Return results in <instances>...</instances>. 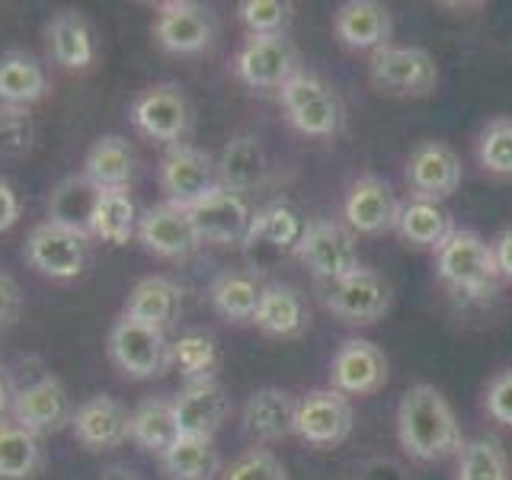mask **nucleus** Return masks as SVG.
I'll use <instances>...</instances> for the list:
<instances>
[{"label": "nucleus", "instance_id": "nucleus-1", "mask_svg": "<svg viewBox=\"0 0 512 480\" xmlns=\"http://www.w3.org/2000/svg\"><path fill=\"white\" fill-rule=\"evenodd\" d=\"M397 442L413 461H442L461 452L464 436L452 404L436 384H413L397 407Z\"/></svg>", "mask_w": 512, "mask_h": 480}, {"label": "nucleus", "instance_id": "nucleus-2", "mask_svg": "<svg viewBox=\"0 0 512 480\" xmlns=\"http://www.w3.org/2000/svg\"><path fill=\"white\" fill-rule=\"evenodd\" d=\"M436 276L448 292L471 301L493 298L503 285L490 244L468 228H455L436 250Z\"/></svg>", "mask_w": 512, "mask_h": 480}, {"label": "nucleus", "instance_id": "nucleus-3", "mask_svg": "<svg viewBox=\"0 0 512 480\" xmlns=\"http://www.w3.org/2000/svg\"><path fill=\"white\" fill-rule=\"evenodd\" d=\"M279 103L288 125L308 138H333L343 125V106L324 77L298 71L279 87Z\"/></svg>", "mask_w": 512, "mask_h": 480}, {"label": "nucleus", "instance_id": "nucleus-4", "mask_svg": "<svg viewBox=\"0 0 512 480\" xmlns=\"http://www.w3.org/2000/svg\"><path fill=\"white\" fill-rule=\"evenodd\" d=\"M317 295L330 314L346 320V324L368 327V324H378V320L391 311L394 288L381 272L362 266L336 282H317Z\"/></svg>", "mask_w": 512, "mask_h": 480}, {"label": "nucleus", "instance_id": "nucleus-5", "mask_svg": "<svg viewBox=\"0 0 512 480\" xmlns=\"http://www.w3.org/2000/svg\"><path fill=\"white\" fill-rule=\"evenodd\" d=\"M301 266L311 269L317 282H336L349 276V272L362 269L359 240L346 224L330 218H314L301 234V244L295 250Z\"/></svg>", "mask_w": 512, "mask_h": 480}, {"label": "nucleus", "instance_id": "nucleus-6", "mask_svg": "<svg viewBox=\"0 0 512 480\" xmlns=\"http://www.w3.org/2000/svg\"><path fill=\"white\" fill-rule=\"evenodd\" d=\"M109 359L125 378L148 381L170 368L167 330H157L132 317H119L109 330Z\"/></svg>", "mask_w": 512, "mask_h": 480}, {"label": "nucleus", "instance_id": "nucleus-7", "mask_svg": "<svg viewBox=\"0 0 512 480\" xmlns=\"http://www.w3.org/2000/svg\"><path fill=\"white\" fill-rule=\"evenodd\" d=\"M372 84L388 96H404V100H420L429 96L439 84V68L426 48L420 45H384L372 55L368 64Z\"/></svg>", "mask_w": 512, "mask_h": 480}, {"label": "nucleus", "instance_id": "nucleus-8", "mask_svg": "<svg viewBox=\"0 0 512 480\" xmlns=\"http://www.w3.org/2000/svg\"><path fill=\"white\" fill-rule=\"evenodd\" d=\"M90 237L77 234L71 228H61L55 221H42L26 234L23 260L29 269L52 282H71L87 266Z\"/></svg>", "mask_w": 512, "mask_h": 480}, {"label": "nucleus", "instance_id": "nucleus-9", "mask_svg": "<svg viewBox=\"0 0 512 480\" xmlns=\"http://www.w3.org/2000/svg\"><path fill=\"white\" fill-rule=\"evenodd\" d=\"M304 228H308V218L292 202H269L260 212H253L250 231L244 237V244H240L250 260V272H260L269 263L295 253Z\"/></svg>", "mask_w": 512, "mask_h": 480}, {"label": "nucleus", "instance_id": "nucleus-10", "mask_svg": "<svg viewBox=\"0 0 512 480\" xmlns=\"http://www.w3.org/2000/svg\"><path fill=\"white\" fill-rule=\"evenodd\" d=\"M231 71L240 84L253 90H279L288 77L301 71L298 48L285 32H279V36H247L231 61Z\"/></svg>", "mask_w": 512, "mask_h": 480}, {"label": "nucleus", "instance_id": "nucleus-11", "mask_svg": "<svg viewBox=\"0 0 512 480\" xmlns=\"http://www.w3.org/2000/svg\"><path fill=\"white\" fill-rule=\"evenodd\" d=\"M128 116H132V125L144 138L167 144V148L170 144H183V138L189 132V122H192L189 100L176 84L144 87L132 100Z\"/></svg>", "mask_w": 512, "mask_h": 480}, {"label": "nucleus", "instance_id": "nucleus-12", "mask_svg": "<svg viewBox=\"0 0 512 480\" xmlns=\"http://www.w3.org/2000/svg\"><path fill=\"white\" fill-rule=\"evenodd\" d=\"M356 413H352L349 397L333 388H314L298 397V420L295 436L311 448H336L349 439Z\"/></svg>", "mask_w": 512, "mask_h": 480}, {"label": "nucleus", "instance_id": "nucleus-13", "mask_svg": "<svg viewBox=\"0 0 512 480\" xmlns=\"http://www.w3.org/2000/svg\"><path fill=\"white\" fill-rule=\"evenodd\" d=\"M189 215L196 221V231L202 237V244L215 247H240L250 231L253 208L247 196L240 192L224 189L221 183L205 192L199 202L189 205Z\"/></svg>", "mask_w": 512, "mask_h": 480}, {"label": "nucleus", "instance_id": "nucleus-14", "mask_svg": "<svg viewBox=\"0 0 512 480\" xmlns=\"http://www.w3.org/2000/svg\"><path fill=\"white\" fill-rule=\"evenodd\" d=\"M151 32L170 55H199L215 42V16L192 0H164L154 13Z\"/></svg>", "mask_w": 512, "mask_h": 480}, {"label": "nucleus", "instance_id": "nucleus-15", "mask_svg": "<svg viewBox=\"0 0 512 480\" xmlns=\"http://www.w3.org/2000/svg\"><path fill=\"white\" fill-rule=\"evenodd\" d=\"M388 356L372 340L349 336L330 359V388L346 397H372L388 384Z\"/></svg>", "mask_w": 512, "mask_h": 480}, {"label": "nucleus", "instance_id": "nucleus-16", "mask_svg": "<svg viewBox=\"0 0 512 480\" xmlns=\"http://www.w3.org/2000/svg\"><path fill=\"white\" fill-rule=\"evenodd\" d=\"M138 240L144 250L160 256V260H189L202 247V237L189 208L173 202H157L144 208L138 218Z\"/></svg>", "mask_w": 512, "mask_h": 480}, {"label": "nucleus", "instance_id": "nucleus-17", "mask_svg": "<svg viewBox=\"0 0 512 480\" xmlns=\"http://www.w3.org/2000/svg\"><path fill=\"white\" fill-rule=\"evenodd\" d=\"M157 180L164 189L167 202L189 208L192 202H199L212 186H218V167L202 148L192 144H170L160 157Z\"/></svg>", "mask_w": 512, "mask_h": 480}, {"label": "nucleus", "instance_id": "nucleus-18", "mask_svg": "<svg viewBox=\"0 0 512 480\" xmlns=\"http://www.w3.org/2000/svg\"><path fill=\"white\" fill-rule=\"evenodd\" d=\"M410 199L442 202L461 186V157L448 141H420L407 157Z\"/></svg>", "mask_w": 512, "mask_h": 480}, {"label": "nucleus", "instance_id": "nucleus-19", "mask_svg": "<svg viewBox=\"0 0 512 480\" xmlns=\"http://www.w3.org/2000/svg\"><path fill=\"white\" fill-rule=\"evenodd\" d=\"M10 420L26 426L29 432H36V436L58 432L64 426H71L74 400L55 375H42L36 381L23 384V388H16Z\"/></svg>", "mask_w": 512, "mask_h": 480}, {"label": "nucleus", "instance_id": "nucleus-20", "mask_svg": "<svg viewBox=\"0 0 512 480\" xmlns=\"http://www.w3.org/2000/svg\"><path fill=\"white\" fill-rule=\"evenodd\" d=\"M71 432L87 452H109L132 439V410L112 394H93L74 407Z\"/></svg>", "mask_w": 512, "mask_h": 480}, {"label": "nucleus", "instance_id": "nucleus-21", "mask_svg": "<svg viewBox=\"0 0 512 480\" xmlns=\"http://www.w3.org/2000/svg\"><path fill=\"white\" fill-rule=\"evenodd\" d=\"M397 215H400L397 192L391 189L388 180H381V176H375V173L359 176L343 199V218H346V228L352 234L375 237L384 231H394Z\"/></svg>", "mask_w": 512, "mask_h": 480}, {"label": "nucleus", "instance_id": "nucleus-22", "mask_svg": "<svg viewBox=\"0 0 512 480\" xmlns=\"http://www.w3.org/2000/svg\"><path fill=\"white\" fill-rule=\"evenodd\" d=\"M173 410L176 423H180V436L215 439V432L224 426L231 413V397L218 378L186 381L180 394L173 397Z\"/></svg>", "mask_w": 512, "mask_h": 480}, {"label": "nucleus", "instance_id": "nucleus-23", "mask_svg": "<svg viewBox=\"0 0 512 480\" xmlns=\"http://www.w3.org/2000/svg\"><path fill=\"white\" fill-rule=\"evenodd\" d=\"M295 420H298V397L282 388H260L253 391L244 404V423L247 439L269 445L295 436Z\"/></svg>", "mask_w": 512, "mask_h": 480}, {"label": "nucleus", "instance_id": "nucleus-24", "mask_svg": "<svg viewBox=\"0 0 512 480\" xmlns=\"http://www.w3.org/2000/svg\"><path fill=\"white\" fill-rule=\"evenodd\" d=\"M391 10L375 0H346L333 13V36L352 52H378L391 39Z\"/></svg>", "mask_w": 512, "mask_h": 480}, {"label": "nucleus", "instance_id": "nucleus-25", "mask_svg": "<svg viewBox=\"0 0 512 480\" xmlns=\"http://www.w3.org/2000/svg\"><path fill=\"white\" fill-rule=\"evenodd\" d=\"M48 58L64 71H90L96 61V39L84 13L58 10L45 23Z\"/></svg>", "mask_w": 512, "mask_h": 480}, {"label": "nucleus", "instance_id": "nucleus-26", "mask_svg": "<svg viewBox=\"0 0 512 480\" xmlns=\"http://www.w3.org/2000/svg\"><path fill=\"white\" fill-rule=\"evenodd\" d=\"M256 330H263L266 336H282V340H292V336H301L311 324V308L304 295L292 285L272 282L263 285L260 304H256L253 314Z\"/></svg>", "mask_w": 512, "mask_h": 480}, {"label": "nucleus", "instance_id": "nucleus-27", "mask_svg": "<svg viewBox=\"0 0 512 480\" xmlns=\"http://www.w3.org/2000/svg\"><path fill=\"white\" fill-rule=\"evenodd\" d=\"M215 167H218V183L224 189L247 196V192L260 189L266 183L269 157H266L263 141L256 135H234L228 144H224V151L215 160Z\"/></svg>", "mask_w": 512, "mask_h": 480}, {"label": "nucleus", "instance_id": "nucleus-28", "mask_svg": "<svg viewBox=\"0 0 512 480\" xmlns=\"http://www.w3.org/2000/svg\"><path fill=\"white\" fill-rule=\"evenodd\" d=\"M122 314L148 327L170 330L183 314V288L170 276H148L132 288Z\"/></svg>", "mask_w": 512, "mask_h": 480}, {"label": "nucleus", "instance_id": "nucleus-29", "mask_svg": "<svg viewBox=\"0 0 512 480\" xmlns=\"http://www.w3.org/2000/svg\"><path fill=\"white\" fill-rule=\"evenodd\" d=\"M52 90L45 74V64L23 52V48H10L0 55V103L4 106H32Z\"/></svg>", "mask_w": 512, "mask_h": 480}, {"label": "nucleus", "instance_id": "nucleus-30", "mask_svg": "<svg viewBox=\"0 0 512 480\" xmlns=\"http://www.w3.org/2000/svg\"><path fill=\"white\" fill-rule=\"evenodd\" d=\"M96 199H100V189H96L84 173H71L64 176L61 183H55V189L48 192V218L61 228H71L77 234L90 237V221H93V208Z\"/></svg>", "mask_w": 512, "mask_h": 480}, {"label": "nucleus", "instance_id": "nucleus-31", "mask_svg": "<svg viewBox=\"0 0 512 480\" xmlns=\"http://www.w3.org/2000/svg\"><path fill=\"white\" fill-rule=\"evenodd\" d=\"M400 237L407 240L410 247L420 250H439L455 231L452 212L442 202H429V199H410L400 205L397 215V228Z\"/></svg>", "mask_w": 512, "mask_h": 480}, {"label": "nucleus", "instance_id": "nucleus-32", "mask_svg": "<svg viewBox=\"0 0 512 480\" xmlns=\"http://www.w3.org/2000/svg\"><path fill=\"white\" fill-rule=\"evenodd\" d=\"M87 180L96 189H128L135 176V151L122 135H103L93 141V148L87 151L84 170Z\"/></svg>", "mask_w": 512, "mask_h": 480}, {"label": "nucleus", "instance_id": "nucleus-33", "mask_svg": "<svg viewBox=\"0 0 512 480\" xmlns=\"http://www.w3.org/2000/svg\"><path fill=\"white\" fill-rule=\"evenodd\" d=\"M132 442L144 452L164 458L180 442V423H176L173 397H144L132 410Z\"/></svg>", "mask_w": 512, "mask_h": 480}, {"label": "nucleus", "instance_id": "nucleus-34", "mask_svg": "<svg viewBox=\"0 0 512 480\" xmlns=\"http://www.w3.org/2000/svg\"><path fill=\"white\" fill-rule=\"evenodd\" d=\"M263 285L250 269H228L215 276L208 288V301H212L215 314H221L231 324H253L256 304H260Z\"/></svg>", "mask_w": 512, "mask_h": 480}, {"label": "nucleus", "instance_id": "nucleus-35", "mask_svg": "<svg viewBox=\"0 0 512 480\" xmlns=\"http://www.w3.org/2000/svg\"><path fill=\"white\" fill-rule=\"evenodd\" d=\"M138 208L128 189H103L93 208L90 240H103L112 247H125L128 240L138 237Z\"/></svg>", "mask_w": 512, "mask_h": 480}, {"label": "nucleus", "instance_id": "nucleus-36", "mask_svg": "<svg viewBox=\"0 0 512 480\" xmlns=\"http://www.w3.org/2000/svg\"><path fill=\"white\" fill-rule=\"evenodd\" d=\"M160 468L170 480H215L224 471V464L215 439L180 436V442L160 458Z\"/></svg>", "mask_w": 512, "mask_h": 480}, {"label": "nucleus", "instance_id": "nucleus-37", "mask_svg": "<svg viewBox=\"0 0 512 480\" xmlns=\"http://www.w3.org/2000/svg\"><path fill=\"white\" fill-rule=\"evenodd\" d=\"M42 436L16 420H0V480H26L42 464Z\"/></svg>", "mask_w": 512, "mask_h": 480}, {"label": "nucleus", "instance_id": "nucleus-38", "mask_svg": "<svg viewBox=\"0 0 512 480\" xmlns=\"http://www.w3.org/2000/svg\"><path fill=\"white\" fill-rule=\"evenodd\" d=\"M218 365H221V349L208 330H186L170 343V368H176L186 381L215 378Z\"/></svg>", "mask_w": 512, "mask_h": 480}, {"label": "nucleus", "instance_id": "nucleus-39", "mask_svg": "<svg viewBox=\"0 0 512 480\" xmlns=\"http://www.w3.org/2000/svg\"><path fill=\"white\" fill-rule=\"evenodd\" d=\"M455 480H512V464L506 448L493 436L468 439L458 452Z\"/></svg>", "mask_w": 512, "mask_h": 480}, {"label": "nucleus", "instance_id": "nucleus-40", "mask_svg": "<svg viewBox=\"0 0 512 480\" xmlns=\"http://www.w3.org/2000/svg\"><path fill=\"white\" fill-rule=\"evenodd\" d=\"M477 164L493 176L512 180V116H496L477 135Z\"/></svg>", "mask_w": 512, "mask_h": 480}, {"label": "nucleus", "instance_id": "nucleus-41", "mask_svg": "<svg viewBox=\"0 0 512 480\" xmlns=\"http://www.w3.org/2000/svg\"><path fill=\"white\" fill-rule=\"evenodd\" d=\"M36 141V122L26 106L0 103V157H26Z\"/></svg>", "mask_w": 512, "mask_h": 480}, {"label": "nucleus", "instance_id": "nucleus-42", "mask_svg": "<svg viewBox=\"0 0 512 480\" xmlns=\"http://www.w3.org/2000/svg\"><path fill=\"white\" fill-rule=\"evenodd\" d=\"M237 13L247 26V36H279L292 23V4L282 0H244Z\"/></svg>", "mask_w": 512, "mask_h": 480}, {"label": "nucleus", "instance_id": "nucleus-43", "mask_svg": "<svg viewBox=\"0 0 512 480\" xmlns=\"http://www.w3.org/2000/svg\"><path fill=\"white\" fill-rule=\"evenodd\" d=\"M221 480H288V468L269 448H247L221 471Z\"/></svg>", "mask_w": 512, "mask_h": 480}, {"label": "nucleus", "instance_id": "nucleus-44", "mask_svg": "<svg viewBox=\"0 0 512 480\" xmlns=\"http://www.w3.org/2000/svg\"><path fill=\"white\" fill-rule=\"evenodd\" d=\"M484 404H487L490 420L512 429V368H506V372H500L487 384Z\"/></svg>", "mask_w": 512, "mask_h": 480}, {"label": "nucleus", "instance_id": "nucleus-45", "mask_svg": "<svg viewBox=\"0 0 512 480\" xmlns=\"http://www.w3.org/2000/svg\"><path fill=\"white\" fill-rule=\"evenodd\" d=\"M23 314V288L10 272L0 269V330L13 327Z\"/></svg>", "mask_w": 512, "mask_h": 480}, {"label": "nucleus", "instance_id": "nucleus-46", "mask_svg": "<svg viewBox=\"0 0 512 480\" xmlns=\"http://www.w3.org/2000/svg\"><path fill=\"white\" fill-rule=\"evenodd\" d=\"M352 480H410L407 468L394 458H368L359 464V471Z\"/></svg>", "mask_w": 512, "mask_h": 480}, {"label": "nucleus", "instance_id": "nucleus-47", "mask_svg": "<svg viewBox=\"0 0 512 480\" xmlns=\"http://www.w3.org/2000/svg\"><path fill=\"white\" fill-rule=\"evenodd\" d=\"M23 215V202H20V192L13 189L10 180L0 176V234H7L16 221Z\"/></svg>", "mask_w": 512, "mask_h": 480}, {"label": "nucleus", "instance_id": "nucleus-48", "mask_svg": "<svg viewBox=\"0 0 512 480\" xmlns=\"http://www.w3.org/2000/svg\"><path fill=\"white\" fill-rule=\"evenodd\" d=\"M490 250H493L496 269H500V279L512 282V228H503L500 234H496Z\"/></svg>", "mask_w": 512, "mask_h": 480}, {"label": "nucleus", "instance_id": "nucleus-49", "mask_svg": "<svg viewBox=\"0 0 512 480\" xmlns=\"http://www.w3.org/2000/svg\"><path fill=\"white\" fill-rule=\"evenodd\" d=\"M13 394H16L13 378L7 372V365H0V420H7V413L13 407Z\"/></svg>", "mask_w": 512, "mask_h": 480}, {"label": "nucleus", "instance_id": "nucleus-50", "mask_svg": "<svg viewBox=\"0 0 512 480\" xmlns=\"http://www.w3.org/2000/svg\"><path fill=\"white\" fill-rule=\"evenodd\" d=\"M103 480H141L132 468H125V464H112V468L103 471Z\"/></svg>", "mask_w": 512, "mask_h": 480}]
</instances>
